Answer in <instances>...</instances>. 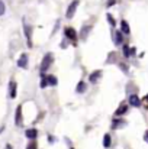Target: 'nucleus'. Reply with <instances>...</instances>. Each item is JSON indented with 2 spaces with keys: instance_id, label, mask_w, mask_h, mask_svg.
I'll return each mask as SVG.
<instances>
[{
  "instance_id": "obj_25",
  "label": "nucleus",
  "mask_w": 148,
  "mask_h": 149,
  "mask_svg": "<svg viewBox=\"0 0 148 149\" xmlns=\"http://www.w3.org/2000/svg\"><path fill=\"white\" fill-rule=\"evenodd\" d=\"M71 149H73V148H71Z\"/></svg>"
},
{
  "instance_id": "obj_8",
  "label": "nucleus",
  "mask_w": 148,
  "mask_h": 149,
  "mask_svg": "<svg viewBox=\"0 0 148 149\" xmlns=\"http://www.w3.org/2000/svg\"><path fill=\"white\" fill-rule=\"evenodd\" d=\"M121 28H122V32L123 33H129V25L126 23V20H122L121 22Z\"/></svg>"
},
{
  "instance_id": "obj_1",
  "label": "nucleus",
  "mask_w": 148,
  "mask_h": 149,
  "mask_svg": "<svg viewBox=\"0 0 148 149\" xmlns=\"http://www.w3.org/2000/svg\"><path fill=\"white\" fill-rule=\"evenodd\" d=\"M77 6H79V0H74V1H73V3H71V4L68 6V9H67V13H65V16H67L68 19H71V17L74 16Z\"/></svg>"
},
{
  "instance_id": "obj_12",
  "label": "nucleus",
  "mask_w": 148,
  "mask_h": 149,
  "mask_svg": "<svg viewBox=\"0 0 148 149\" xmlns=\"http://www.w3.org/2000/svg\"><path fill=\"white\" fill-rule=\"evenodd\" d=\"M122 42H123V41H122V33H121V32H116V33H115V44L119 45V44H122Z\"/></svg>"
},
{
  "instance_id": "obj_4",
  "label": "nucleus",
  "mask_w": 148,
  "mask_h": 149,
  "mask_svg": "<svg viewBox=\"0 0 148 149\" xmlns=\"http://www.w3.org/2000/svg\"><path fill=\"white\" fill-rule=\"evenodd\" d=\"M65 35H67L73 42L76 41V32H74V29H73V28H67V29H65Z\"/></svg>"
},
{
  "instance_id": "obj_9",
  "label": "nucleus",
  "mask_w": 148,
  "mask_h": 149,
  "mask_svg": "<svg viewBox=\"0 0 148 149\" xmlns=\"http://www.w3.org/2000/svg\"><path fill=\"white\" fill-rule=\"evenodd\" d=\"M100 75H102V72H100V71H96V72H93V74L90 75V81H92V83H96V81L99 80V77H100Z\"/></svg>"
},
{
  "instance_id": "obj_24",
  "label": "nucleus",
  "mask_w": 148,
  "mask_h": 149,
  "mask_svg": "<svg viewBox=\"0 0 148 149\" xmlns=\"http://www.w3.org/2000/svg\"><path fill=\"white\" fill-rule=\"evenodd\" d=\"M147 100H148V96H147Z\"/></svg>"
},
{
  "instance_id": "obj_6",
  "label": "nucleus",
  "mask_w": 148,
  "mask_h": 149,
  "mask_svg": "<svg viewBox=\"0 0 148 149\" xmlns=\"http://www.w3.org/2000/svg\"><path fill=\"white\" fill-rule=\"evenodd\" d=\"M9 88H10V97H16V83L15 81H10L9 84Z\"/></svg>"
},
{
  "instance_id": "obj_20",
  "label": "nucleus",
  "mask_w": 148,
  "mask_h": 149,
  "mask_svg": "<svg viewBox=\"0 0 148 149\" xmlns=\"http://www.w3.org/2000/svg\"><path fill=\"white\" fill-rule=\"evenodd\" d=\"M4 13V4H3V1H0V15H3Z\"/></svg>"
},
{
  "instance_id": "obj_3",
  "label": "nucleus",
  "mask_w": 148,
  "mask_h": 149,
  "mask_svg": "<svg viewBox=\"0 0 148 149\" xmlns=\"http://www.w3.org/2000/svg\"><path fill=\"white\" fill-rule=\"evenodd\" d=\"M18 65H19V67H22V68H26V67H28V55H26V54H23V55L19 58Z\"/></svg>"
},
{
  "instance_id": "obj_16",
  "label": "nucleus",
  "mask_w": 148,
  "mask_h": 149,
  "mask_svg": "<svg viewBox=\"0 0 148 149\" xmlns=\"http://www.w3.org/2000/svg\"><path fill=\"white\" fill-rule=\"evenodd\" d=\"M25 29H26V35H28V45L32 47V44H31V28L29 26H25Z\"/></svg>"
},
{
  "instance_id": "obj_15",
  "label": "nucleus",
  "mask_w": 148,
  "mask_h": 149,
  "mask_svg": "<svg viewBox=\"0 0 148 149\" xmlns=\"http://www.w3.org/2000/svg\"><path fill=\"white\" fill-rule=\"evenodd\" d=\"M45 80H47V84H51V86H55L57 84V80L52 77V75H49V77H45Z\"/></svg>"
},
{
  "instance_id": "obj_19",
  "label": "nucleus",
  "mask_w": 148,
  "mask_h": 149,
  "mask_svg": "<svg viewBox=\"0 0 148 149\" xmlns=\"http://www.w3.org/2000/svg\"><path fill=\"white\" fill-rule=\"evenodd\" d=\"M26 149H36V145H35V142H31L29 145H28V148Z\"/></svg>"
},
{
  "instance_id": "obj_23",
  "label": "nucleus",
  "mask_w": 148,
  "mask_h": 149,
  "mask_svg": "<svg viewBox=\"0 0 148 149\" xmlns=\"http://www.w3.org/2000/svg\"><path fill=\"white\" fill-rule=\"evenodd\" d=\"M6 149H12V146L10 145H6Z\"/></svg>"
},
{
  "instance_id": "obj_21",
  "label": "nucleus",
  "mask_w": 148,
  "mask_h": 149,
  "mask_svg": "<svg viewBox=\"0 0 148 149\" xmlns=\"http://www.w3.org/2000/svg\"><path fill=\"white\" fill-rule=\"evenodd\" d=\"M107 19H109L110 25H115V22H113V19H112V16H110V15H107Z\"/></svg>"
},
{
  "instance_id": "obj_2",
  "label": "nucleus",
  "mask_w": 148,
  "mask_h": 149,
  "mask_svg": "<svg viewBox=\"0 0 148 149\" xmlns=\"http://www.w3.org/2000/svg\"><path fill=\"white\" fill-rule=\"evenodd\" d=\"M52 55L51 54H47V56L42 59V65H41V70L42 71H45V70H48L49 67H51V64H52Z\"/></svg>"
},
{
  "instance_id": "obj_17",
  "label": "nucleus",
  "mask_w": 148,
  "mask_h": 149,
  "mask_svg": "<svg viewBox=\"0 0 148 149\" xmlns=\"http://www.w3.org/2000/svg\"><path fill=\"white\" fill-rule=\"evenodd\" d=\"M86 90V84L84 83H79V86H77V93H83Z\"/></svg>"
},
{
  "instance_id": "obj_13",
  "label": "nucleus",
  "mask_w": 148,
  "mask_h": 149,
  "mask_svg": "<svg viewBox=\"0 0 148 149\" xmlns=\"http://www.w3.org/2000/svg\"><path fill=\"white\" fill-rule=\"evenodd\" d=\"M16 125H22V116H20V106L18 107V111H16Z\"/></svg>"
},
{
  "instance_id": "obj_7",
  "label": "nucleus",
  "mask_w": 148,
  "mask_h": 149,
  "mask_svg": "<svg viewBox=\"0 0 148 149\" xmlns=\"http://www.w3.org/2000/svg\"><path fill=\"white\" fill-rule=\"evenodd\" d=\"M36 135H38V130H36V129H28V130H26V136H28L29 139H35Z\"/></svg>"
},
{
  "instance_id": "obj_22",
  "label": "nucleus",
  "mask_w": 148,
  "mask_h": 149,
  "mask_svg": "<svg viewBox=\"0 0 148 149\" xmlns=\"http://www.w3.org/2000/svg\"><path fill=\"white\" fill-rule=\"evenodd\" d=\"M144 138H145V141H147V142H148V130H147V132H145V136H144Z\"/></svg>"
},
{
  "instance_id": "obj_18",
  "label": "nucleus",
  "mask_w": 148,
  "mask_h": 149,
  "mask_svg": "<svg viewBox=\"0 0 148 149\" xmlns=\"http://www.w3.org/2000/svg\"><path fill=\"white\" fill-rule=\"evenodd\" d=\"M123 123H125L123 120H115V122H113V125H112V127H113V129H116V127H119V126H122Z\"/></svg>"
},
{
  "instance_id": "obj_14",
  "label": "nucleus",
  "mask_w": 148,
  "mask_h": 149,
  "mask_svg": "<svg viewBox=\"0 0 148 149\" xmlns=\"http://www.w3.org/2000/svg\"><path fill=\"white\" fill-rule=\"evenodd\" d=\"M134 52H135V49H134V48H132V49H129L126 45L123 47V55H125V56H129V55H131V54H134Z\"/></svg>"
},
{
  "instance_id": "obj_11",
  "label": "nucleus",
  "mask_w": 148,
  "mask_h": 149,
  "mask_svg": "<svg viewBox=\"0 0 148 149\" xmlns=\"http://www.w3.org/2000/svg\"><path fill=\"white\" fill-rule=\"evenodd\" d=\"M103 146L105 148H109L110 146V135H105V138H103Z\"/></svg>"
},
{
  "instance_id": "obj_10",
  "label": "nucleus",
  "mask_w": 148,
  "mask_h": 149,
  "mask_svg": "<svg viewBox=\"0 0 148 149\" xmlns=\"http://www.w3.org/2000/svg\"><path fill=\"white\" fill-rule=\"evenodd\" d=\"M128 110V106H121L118 110H116V116H121V114H125Z\"/></svg>"
},
{
  "instance_id": "obj_5",
  "label": "nucleus",
  "mask_w": 148,
  "mask_h": 149,
  "mask_svg": "<svg viewBox=\"0 0 148 149\" xmlns=\"http://www.w3.org/2000/svg\"><path fill=\"white\" fill-rule=\"evenodd\" d=\"M129 104L134 106V107H138V106L141 104V100L138 99L137 96H131V97H129Z\"/></svg>"
}]
</instances>
